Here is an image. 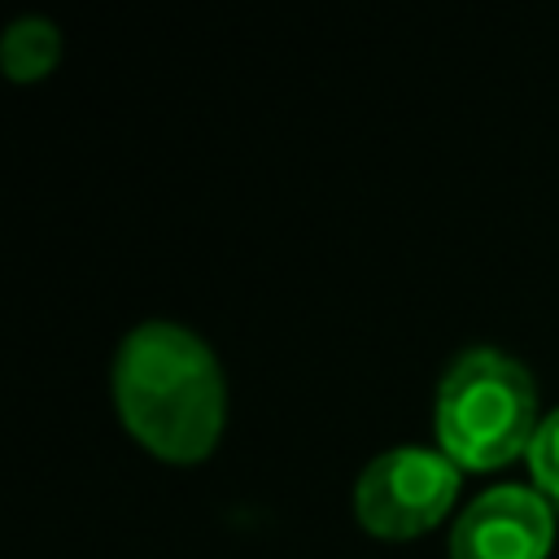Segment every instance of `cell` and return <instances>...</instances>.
<instances>
[{
    "label": "cell",
    "instance_id": "cell-5",
    "mask_svg": "<svg viewBox=\"0 0 559 559\" xmlns=\"http://www.w3.org/2000/svg\"><path fill=\"white\" fill-rule=\"evenodd\" d=\"M57 57V26L39 13H22L4 31V66L13 74H39Z\"/></svg>",
    "mask_w": 559,
    "mask_h": 559
},
{
    "label": "cell",
    "instance_id": "cell-1",
    "mask_svg": "<svg viewBox=\"0 0 559 559\" xmlns=\"http://www.w3.org/2000/svg\"><path fill=\"white\" fill-rule=\"evenodd\" d=\"M114 397L140 441L166 459H197L223 419V376L210 345L175 323H135L114 354Z\"/></svg>",
    "mask_w": 559,
    "mask_h": 559
},
{
    "label": "cell",
    "instance_id": "cell-4",
    "mask_svg": "<svg viewBox=\"0 0 559 559\" xmlns=\"http://www.w3.org/2000/svg\"><path fill=\"white\" fill-rule=\"evenodd\" d=\"M550 507L537 489L489 485L450 528V559H542L550 546Z\"/></svg>",
    "mask_w": 559,
    "mask_h": 559
},
{
    "label": "cell",
    "instance_id": "cell-6",
    "mask_svg": "<svg viewBox=\"0 0 559 559\" xmlns=\"http://www.w3.org/2000/svg\"><path fill=\"white\" fill-rule=\"evenodd\" d=\"M528 467H533V476L550 493H559V406L533 428V437H528Z\"/></svg>",
    "mask_w": 559,
    "mask_h": 559
},
{
    "label": "cell",
    "instance_id": "cell-3",
    "mask_svg": "<svg viewBox=\"0 0 559 559\" xmlns=\"http://www.w3.org/2000/svg\"><path fill=\"white\" fill-rule=\"evenodd\" d=\"M454 485L459 472L445 454L428 445H389L362 467L354 485V511L371 533L406 537L445 511Z\"/></svg>",
    "mask_w": 559,
    "mask_h": 559
},
{
    "label": "cell",
    "instance_id": "cell-2",
    "mask_svg": "<svg viewBox=\"0 0 559 559\" xmlns=\"http://www.w3.org/2000/svg\"><path fill=\"white\" fill-rule=\"evenodd\" d=\"M533 424V376L524 362L493 345L454 354L437 389V432L463 463H502L515 454Z\"/></svg>",
    "mask_w": 559,
    "mask_h": 559
}]
</instances>
